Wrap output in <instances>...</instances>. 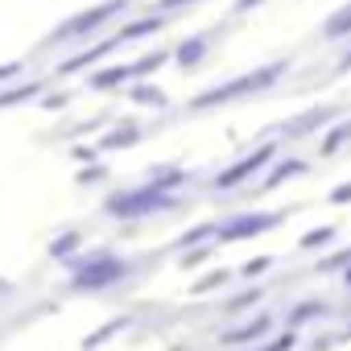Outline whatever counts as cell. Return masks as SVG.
<instances>
[{"instance_id": "1", "label": "cell", "mask_w": 351, "mask_h": 351, "mask_svg": "<svg viewBox=\"0 0 351 351\" xmlns=\"http://www.w3.org/2000/svg\"><path fill=\"white\" fill-rule=\"evenodd\" d=\"M128 9H132V0H99V5H91V9H83V13L66 17L58 29H50V38H46L42 46H66V42L95 38L99 29H108V25H112V17H124Z\"/></svg>"}, {"instance_id": "2", "label": "cell", "mask_w": 351, "mask_h": 351, "mask_svg": "<svg viewBox=\"0 0 351 351\" xmlns=\"http://www.w3.org/2000/svg\"><path fill=\"white\" fill-rule=\"evenodd\" d=\"M285 66H289V62H269V66H261V71H252V75H240V79L215 87V91H203L191 108L199 112V108H211V104H228V99H240V95H256V91H265L273 79H281Z\"/></svg>"}, {"instance_id": "3", "label": "cell", "mask_w": 351, "mask_h": 351, "mask_svg": "<svg viewBox=\"0 0 351 351\" xmlns=\"http://www.w3.org/2000/svg\"><path fill=\"white\" fill-rule=\"evenodd\" d=\"M169 21H173V13H161V9H153V13H145V17H136V21H124V25L116 29V38H120V42H136V38L161 34Z\"/></svg>"}, {"instance_id": "4", "label": "cell", "mask_w": 351, "mask_h": 351, "mask_svg": "<svg viewBox=\"0 0 351 351\" xmlns=\"http://www.w3.org/2000/svg\"><path fill=\"white\" fill-rule=\"evenodd\" d=\"M116 46H124L116 34L112 38H104V42H91L83 54H75V58H66V62H58V75H75V71H83V66H91V62H99V58H108Z\"/></svg>"}, {"instance_id": "5", "label": "cell", "mask_w": 351, "mask_h": 351, "mask_svg": "<svg viewBox=\"0 0 351 351\" xmlns=\"http://www.w3.org/2000/svg\"><path fill=\"white\" fill-rule=\"evenodd\" d=\"M211 42H215V34H195V38L178 42V46H173V62H178L182 71H195V66H199V62L207 58Z\"/></svg>"}, {"instance_id": "6", "label": "cell", "mask_w": 351, "mask_h": 351, "mask_svg": "<svg viewBox=\"0 0 351 351\" xmlns=\"http://www.w3.org/2000/svg\"><path fill=\"white\" fill-rule=\"evenodd\" d=\"M322 42H347L351 38V0H347V5L343 9H335L326 21H322Z\"/></svg>"}, {"instance_id": "7", "label": "cell", "mask_w": 351, "mask_h": 351, "mask_svg": "<svg viewBox=\"0 0 351 351\" xmlns=\"http://www.w3.org/2000/svg\"><path fill=\"white\" fill-rule=\"evenodd\" d=\"M124 83H136L132 62H128V66H108V71H95V75L87 79V87H95V91H112V87H124Z\"/></svg>"}, {"instance_id": "8", "label": "cell", "mask_w": 351, "mask_h": 351, "mask_svg": "<svg viewBox=\"0 0 351 351\" xmlns=\"http://www.w3.org/2000/svg\"><path fill=\"white\" fill-rule=\"evenodd\" d=\"M169 58H173V50H149V54H141V58L132 62V75H136V79H145V75L161 71V66H165Z\"/></svg>"}, {"instance_id": "9", "label": "cell", "mask_w": 351, "mask_h": 351, "mask_svg": "<svg viewBox=\"0 0 351 351\" xmlns=\"http://www.w3.org/2000/svg\"><path fill=\"white\" fill-rule=\"evenodd\" d=\"M34 95H42V83H25V87H13V91H0V108L25 104V99H34Z\"/></svg>"}, {"instance_id": "10", "label": "cell", "mask_w": 351, "mask_h": 351, "mask_svg": "<svg viewBox=\"0 0 351 351\" xmlns=\"http://www.w3.org/2000/svg\"><path fill=\"white\" fill-rule=\"evenodd\" d=\"M132 99H141V104H153V108H161V104H165V95H161L157 87H145V83H136V87H132Z\"/></svg>"}, {"instance_id": "11", "label": "cell", "mask_w": 351, "mask_h": 351, "mask_svg": "<svg viewBox=\"0 0 351 351\" xmlns=\"http://www.w3.org/2000/svg\"><path fill=\"white\" fill-rule=\"evenodd\" d=\"M265 5V0H236V5H232V17H248L252 9H261Z\"/></svg>"}, {"instance_id": "12", "label": "cell", "mask_w": 351, "mask_h": 351, "mask_svg": "<svg viewBox=\"0 0 351 351\" xmlns=\"http://www.w3.org/2000/svg\"><path fill=\"white\" fill-rule=\"evenodd\" d=\"M191 5H199V0H157V9H161V13H173V9H191Z\"/></svg>"}, {"instance_id": "13", "label": "cell", "mask_w": 351, "mask_h": 351, "mask_svg": "<svg viewBox=\"0 0 351 351\" xmlns=\"http://www.w3.org/2000/svg\"><path fill=\"white\" fill-rule=\"evenodd\" d=\"M339 71H351V50H347V54L339 58Z\"/></svg>"}]
</instances>
